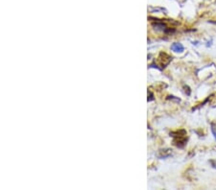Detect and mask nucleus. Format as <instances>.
Listing matches in <instances>:
<instances>
[{
    "label": "nucleus",
    "instance_id": "f03ea898",
    "mask_svg": "<svg viewBox=\"0 0 216 190\" xmlns=\"http://www.w3.org/2000/svg\"><path fill=\"white\" fill-rule=\"evenodd\" d=\"M212 23H215V24H216V21H215V22H212Z\"/></svg>",
    "mask_w": 216,
    "mask_h": 190
},
{
    "label": "nucleus",
    "instance_id": "f257e3e1",
    "mask_svg": "<svg viewBox=\"0 0 216 190\" xmlns=\"http://www.w3.org/2000/svg\"><path fill=\"white\" fill-rule=\"evenodd\" d=\"M171 50L174 52H183V50H184V47L182 43H179V42H175L171 45Z\"/></svg>",
    "mask_w": 216,
    "mask_h": 190
}]
</instances>
